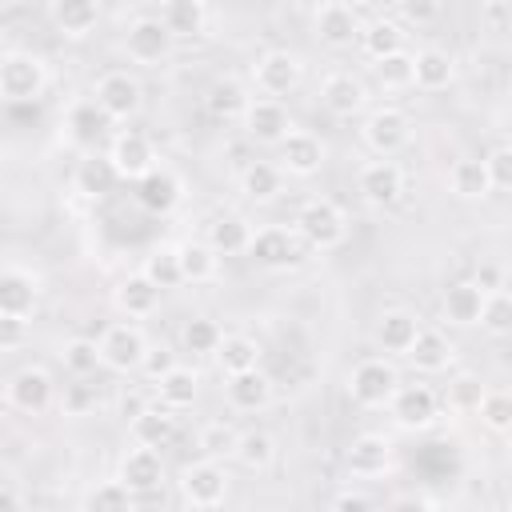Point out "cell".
Here are the masks:
<instances>
[{
  "mask_svg": "<svg viewBox=\"0 0 512 512\" xmlns=\"http://www.w3.org/2000/svg\"><path fill=\"white\" fill-rule=\"evenodd\" d=\"M292 228L300 232L304 248H312V252H332V248H340V244L348 240V212H344L336 200H328V196H312V200L300 204Z\"/></svg>",
  "mask_w": 512,
  "mask_h": 512,
  "instance_id": "obj_1",
  "label": "cell"
},
{
  "mask_svg": "<svg viewBox=\"0 0 512 512\" xmlns=\"http://www.w3.org/2000/svg\"><path fill=\"white\" fill-rule=\"evenodd\" d=\"M344 388L356 408H388V400L400 388V372H396L392 356H368V360L352 364Z\"/></svg>",
  "mask_w": 512,
  "mask_h": 512,
  "instance_id": "obj_2",
  "label": "cell"
},
{
  "mask_svg": "<svg viewBox=\"0 0 512 512\" xmlns=\"http://www.w3.org/2000/svg\"><path fill=\"white\" fill-rule=\"evenodd\" d=\"M44 88H48V64L36 52H24V48L4 52V60H0V96L8 104H32V100L44 96Z\"/></svg>",
  "mask_w": 512,
  "mask_h": 512,
  "instance_id": "obj_3",
  "label": "cell"
},
{
  "mask_svg": "<svg viewBox=\"0 0 512 512\" xmlns=\"http://www.w3.org/2000/svg\"><path fill=\"white\" fill-rule=\"evenodd\" d=\"M388 412L404 432H428L440 420V392L432 384H424V380L400 384L396 396L388 400Z\"/></svg>",
  "mask_w": 512,
  "mask_h": 512,
  "instance_id": "obj_4",
  "label": "cell"
},
{
  "mask_svg": "<svg viewBox=\"0 0 512 512\" xmlns=\"http://www.w3.org/2000/svg\"><path fill=\"white\" fill-rule=\"evenodd\" d=\"M4 400H8L12 412L40 416V412H48V404L56 400V384H52L48 368H40V364H24V368H16V372L8 376V384H4Z\"/></svg>",
  "mask_w": 512,
  "mask_h": 512,
  "instance_id": "obj_5",
  "label": "cell"
},
{
  "mask_svg": "<svg viewBox=\"0 0 512 512\" xmlns=\"http://www.w3.org/2000/svg\"><path fill=\"white\" fill-rule=\"evenodd\" d=\"M180 500L188 508H220L228 500V472L220 460L204 456L180 472Z\"/></svg>",
  "mask_w": 512,
  "mask_h": 512,
  "instance_id": "obj_6",
  "label": "cell"
},
{
  "mask_svg": "<svg viewBox=\"0 0 512 512\" xmlns=\"http://www.w3.org/2000/svg\"><path fill=\"white\" fill-rule=\"evenodd\" d=\"M172 44H176V36L168 32V24H164L160 16H140V20H132L128 32H124V52H128V60L140 64V68L164 64V60L172 56Z\"/></svg>",
  "mask_w": 512,
  "mask_h": 512,
  "instance_id": "obj_7",
  "label": "cell"
},
{
  "mask_svg": "<svg viewBox=\"0 0 512 512\" xmlns=\"http://www.w3.org/2000/svg\"><path fill=\"white\" fill-rule=\"evenodd\" d=\"M92 100L108 112L112 124H128V120L144 108V88H140V80H136L132 72L116 68V72H104V76L96 80Z\"/></svg>",
  "mask_w": 512,
  "mask_h": 512,
  "instance_id": "obj_8",
  "label": "cell"
},
{
  "mask_svg": "<svg viewBox=\"0 0 512 512\" xmlns=\"http://www.w3.org/2000/svg\"><path fill=\"white\" fill-rule=\"evenodd\" d=\"M300 232L296 228H284V224H264L256 228L252 236V248H248V260L256 268H268V272H284V268H296L300 264Z\"/></svg>",
  "mask_w": 512,
  "mask_h": 512,
  "instance_id": "obj_9",
  "label": "cell"
},
{
  "mask_svg": "<svg viewBox=\"0 0 512 512\" xmlns=\"http://www.w3.org/2000/svg\"><path fill=\"white\" fill-rule=\"evenodd\" d=\"M356 192L368 208H392L400 196H404V172L392 156H376V160H364L360 172H356Z\"/></svg>",
  "mask_w": 512,
  "mask_h": 512,
  "instance_id": "obj_10",
  "label": "cell"
},
{
  "mask_svg": "<svg viewBox=\"0 0 512 512\" xmlns=\"http://www.w3.org/2000/svg\"><path fill=\"white\" fill-rule=\"evenodd\" d=\"M252 80H256V92H260V96H276V100H284L288 92L300 88V80H304V64H300L296 52H288V48H272V52H264V56L252 64Z\"/></svg>",
  "mask_w": 512,
  "mask_h": 512,
  "instance_id": "obj_11",
  "label": "cell"
},
{
  "mask_svg": "<svg viewBox=\"0 0 512 512\" xmlns=\"http://www.w3.org/2000/svg\"><path fill=\"white\" fill-rule=\"evenodd\" d=\"M240 128H244L248 140H256V144H276V148H280L284 136H288L296 124H292L284 100H276V96H252L248 108H244V116H240Z\"/></svg>",
  "mask_w": 512,
  "mask_h": 512,
  "instance_id": "obj_12",
  "label": "cell"
},
{
  "mask_svg": "<svg viewBox=\"0 0 512 512\" xmlns=\"http://www.w3.org/2000/svg\"><path fill=\"white\" fill-rule=\"evenodd\" d=\"M312 28H316V40L324 48H336V52L360 44V36H364V24L348 0H324L312 16Z\"/></svg>",
  "mask_w": 512,
  "mask_h": 512,
  "instance_id": "obj_13",
  "label": "cell"
},
{
  "mask_svg": "<svg viewBox=\"0 0 512 512\" xmlns=\"http://www.w3.org/2000/svg\"><path fill=\"white\" fill-rule=\"evenodd\" d=\"M360 136H364V144H368L376 156H396V152L408 148V140H412V120H408V112L384 104V108H376V112L364 116Z\"/></svg>",
  "mask_w": 512,
  "mask_h": 512,
  "instance_id": "obj_14",
  "label": "cell"
},
{
  "mask_svg": "<svg viewBox=\"0 0 512 512\" xmlns=\"http://www.w3.org/2000/svg\"><path fill=\"white\" fill-rule=\"evenodd\" d=\"M108 156H112L116 172H120L124 180H132V184H136L140 176H148V172L160 164L152 136L140 132V128H120V132L112 136V144H108Z\"/></svg>",
  "mask_w": 512,
  "mask_h": 512,
  "instance_id": "obj_15",
  "label": "cell"
},
{
  "mask_svg": "<svg viewBox=\"0 0 512 512\" xmlns=\"http://www.w3.org/2000/svg\"><path fill=\"white\" fill-rule=\"evenodd\" d=\"M100 352H104V368L108 372H140L144 356H148V340L136 324H108L100 336Z\"/></svg>",
  "mask_w": 512,
  "mask_h": 512,
  "instance_id": "obj_16",
  "label": "cell"
},
{
  "mask_svg": "<svg viewBox=\"0 0 512 512\" xmlns=\"http://www.w3.org/2000/svg\"><path fill=\"white\" fill-rule=\"evenodd\" d=\"M420 316L416 312H408V308H384L380 316H376V324H372V340H376V348L384 352V356H408L412 352V344H416V336H420Z\"/></svg>",
  "mask_w": 512,
  "mask_h": 512,
  "instance_id": "obj_17",
  "label": "cell"
},
{
  "mask_svg": "<svg viewBox=\"0 0 512 512\" xmlns=\"http://www.w3.org/2000/svg\"><path fill=\"white\" fill-rule=\"evenodd\" d=\"M344 468L352 480H380L392 468V440L384 432H360L344 452Z\"/></svg>",
  "mask_w": 512,
  "mask_h": 512,
  "instance_id": "obj_18",
  "label": "cell"
},
{
  "mask_svg": "<svg viewBox=\"0 0 512 512\" xmlns=\"http://www.w3.org/2000/svg\"><path fill=\"white\" fill-rule=\"evenodd\" d=\"M180 200H184V180H180V172L168 168V164H156L148 176L136 180V204H140L144 212H152V216L176 212Z\"/></svg>",
  "mask_w": 512,
  "mask_h": 512,
  "instance_id": "obj_19",
  "label": "cell"
},
{
  "mask_svg": "<svg viewBox=\"0 0 512 512\" xmlns=\"http://www.w3.org/2000/svg\"><path fill=\"white\" fill-rule=\"evenodd\" d=\"M36 300H40V276L28 272L24 264H8L0 272V316L32 320Z\"/></svg>",
  "mask_w": 512,
  "mask_h": 512,
  "instance_id": "obj_20",
  "label": "cell"
},
{
  "mask_svg": "<svg viewBox=\"0 0 512 512\" xmlns=\"http://www.w3.org/2000/svg\"><path fill=\"white\" fill-rule=\"evenodd\" d=\"M324 156H328L324 140L316 132H308V128H292L284 136V144H280V168L288 176H300V180L316 176L324 168Z\"/></svg>",
  "mask_w": 512,
  "mask_h": 512,
  "instance_id": "obj_21",
  "label": "cell"
},
{
  "mask_svg": "<svg viewBox=\"0 0 512 512\" xmlns=\"http://www.w3.org/2000/svg\"><path fill=\"white\" fill-rule=\"evenodd\" d=\"M136 496H148L164 484V460H160V448L152 444H132L124 456H120V472H116Z\"/></svg>",
  "mask_w": 512,
  "mask_h": 512,
  "instance_id": "obj_22",
  "label": "cell"
},
{
  "mask_svg": "<svg viewBox=\"0 0 512 512\" xmlns=\"http://www.w3.org/2000/svg\"><path fill=\"white\" fill-rule=\"evenodd\" d=\"M484 300H488V292L476 280H452L440 296V316L452 328H476L484 316Z\"/></svg>",
  "mask_w": 512,
  "mask_h": 512,
  "instance_id": "obj_23",
  "label": "cell"
},
{
  "mask_svg": "<svg viewBox=\"0 0 512 512\" xmlns=\"http://www.w3.org/2000/svg\"><path fill=\"white\" fill-rule=\"evenodd\" d=\"M224 400L236 412H264L272 404V376H264L260 368L232 372L224 376Z\"/></svg>",
  "mask_w": 512,
  "mask_h": 512,
  "instance_id": "obj_24",
  "label": "cell"
},
{
  "mask_svg": "<svg viewBox=\"0 0 512 512\" xmlns=\"http://www.w3.org/2000/svg\"><path fill=\"white\" fill-rule=\"evenodd\" d=\"M160 284H152L144 272H132V276H124L120 284H116V292H112V304H116V312L120 316H128V320H148L156 308H160Z\"/></svg>",
  "mask_w": 512,
  "mask_h": 512,
  "instance_id": "obj_25",
  "label": "cell"
},
{
  "mask_svg": "<svg viewBox=\"0 0 512 512\" xmlns=\"http://www.w3.org/2000/svg\"><path fill=\"white\" fill-rule=\"evenodd\" d=\"M320 104H324L332 116L348 120V116L364 112V104H368V88H364L352 72H328L324 84H320Z\"/></svg>",
  "mask_w": 512,
  "mask_h": 512,
  "instance_id": "obj_26",
  "label": "cell"
},
{
  "mask_svg": "<svg viewBox=\"0 0 512 512\" xmlns=\"http://www.w3.org/2000/svg\"><path fill=\"white\" fill-rule=\"evenodd\" d=\"M252 236H256V228H252L240 212H220V216H212L208 228H204V240H208L220 256H248Z\"/></svg>",
  "mask_w": 512,
  "mask_h": 512,
  "instance_id": "obj_27",
  "label": "cell"
},
{
  "mask_svg": "<svg viewBox=\"0 0 512 512\" xmlns=\"http://www.w3.org/2000/svg\"><path fill=\"white\" fill-rule=\"evenodd\" d=\"M420 376H436V372H448V364L456 360V344L440 332V328H420L412 352L404 356Z\"/></svg>",
  "mask_w": 512,
  "mask_h": 512,
  "instance_id": "obj_28",
  "label": "cell"
},
{
  "mask_svg": "<svg viewBox=\"0 0 512 512\" xmlns=\"http://www.w3.org/2000/svg\"><path fill=\"white\" fill-rule=\"evenodd\" d=\"M128 432H132V444H152V448H164L172 436H176V412L168 408V404H140L136 412H132V424H128Z\"/></svg>",
  "mask_w": 512,
  "mask_h": 512,
  "instance_id": "obj_29",
  "label": "cell"
},
{
  "mask_svg": "<svg viewBox=\"0 0 512 512\" xmlns=\"http://www.w3.org/2000/svg\"><path fill=\"white\" fill-rule=\"evenodd\" d=\"M48 16L60 36L84 40L100 24V0H48Z\"/></svg>",
  "mask_w": 512,
  "mask_h": 512,
  "instance_id": "obj_30",
  "label": "cell"
},
{
  "mask_svg": "<svg viewBox=\"0 0 512 512\" xmlns=\"http://www.w3.org/2000/svg\"><path fill=\"white\" fill-rule=\"evenodd\" d=\"M448 192L456 200H484L492 196V176L480 156H460L448 164Z\"/></svg>",
  "mask_w": 512,
  "mask_h": 512,
  "instance_id": "obj_31",
  "label": "cell"
},
{
  "mask_svg": "<svg viewBox=\"0 0 512 512\" xmlns=\"http://www.w3.org/2000/svg\"><path fill=\"white\" fill-rule=\"evenodd\" d=\"M120 180H124V176L116 172V164H112V156H108V152H104V156H84V160L76 164V176H72L76 192H80V196H88V200L108 196Z\"/></svg>",
  "mask_w": 512,
  "mask_h": 512,
  "instance_id": "obj_32",
  "label": "cell"
},
{
  "mask_svg": "<svg viewBox=\"0 0 512 512\" xmlns=\"http://www.w3.org/2000/svg\"><path fill=\"white\" fill-rule=\"evenodd\" d=\"M284 168L272 164V160H252L244 172H240V192L252 200V204H272L280 192H284Z\"/></svg>",
  "mask_w": 512,
  "mask_h": 512,
  "instance_id": "obj_33",
  "label": "cell"
},
{
  "mask_svg": "<svg viewBox=\"0 0 512 512\" xmlns=\"http://www.w3.org/2000/svg\"><path fill=\"white\" fill-rule=\"evenodd\" d=\"M160 20L168 24V32L176 40H196L208 28V8H204V0H164Z\"/></svg>",
  "mask_w": 512,
  "mask_h": 512,
  "instance_id": "obj_34",
  "label": "cell"
},
{
  "mask_svg": "<svg viewBox=\"0 0 512 512\" xmlns=\"http://www.w3.org/2000/svg\"><path fill=\"white\" fill-rule=\"evenodd\" d=\"M456 80V60L444 48H420L416 52V84L420 92H444Z\"/></svg>",
  "mask_w": 512,
  "mask_h": 512,
  "instance_id": "obj_35",
  "label": "cell"
},
{
  "mask_svg": "<svg viewBox=\"0 0 512 512\" xmlns=\"http://www.w3.org/2000/svg\"><path fill=\"white\" fill-rule=\"evenodd\" d=\"M248 88L236 80V76H220V80H212L208 84V92H204V108L216 116V120H240L244 116V108H248Z\"/></svg>",
  "mask_w": 512,
  "mask_h": 512,
  "instance_id": "obj_36",
  "label": "cell"
},
{
  "mask_svg": "<svg viewBox=\"0 0 512 512\" xmlns=\"http://www.w3.org/2000/svg\"><path fill=\"white\" fill-rule=\"evenodd\" d=\"M180 248V268H184V284H212L220 272V252L208 240H184Z\"/></svg>",
  "mask_w": 512,
  "mask_h": 512,
  "instance_id": "obj_37",
  "label": "cell"
},
{
  "mask_svg": "<svg viewBox=\"0 0 512 512\" xmlns=\"http://www.w3.org/2000/svg\"><path fill=\"white\" fill-rule=\"evenodd\" d=\"M196 396H200V376H196L192 368H184V364H176L168 376H160V380H156V400H160V404H168L172 412L192 408V404H196Z\"/></svg>",
  "mask_w": 512,
  "mask_h": 512,
  "instance_id": "obj_38",
  "label": "cell"
},
{
  "mask_svg": "<svg viewBox=\"0 0 512 512\" xmlns=\"http://www.w3.org/2000/svg\"><path fill=\"white\" fill-rule=\"evenodd\" d=\"M404 40H408L404 24H400V20H388V16H380V20L364 24L360 48L368 52V60H384V56H392V52H404Z\"/></svg>",
  "mask_w": 512,
  "mask_h": 512,
  "instance_id": "obj_39",
  "label": "cell"
},
{
  "mask_svg": "<svg viewBox=\"0 0 512 512\" xmlns=\"http://www.w3.org/2000/svg\"><path fill=\"white\" fill-rule=\"evenodd\" d=\"M216 364H220L224 376L248 372V368L260 364V344H256L252 336H244V332H224V340H220V348H216Z\"/></svg>",
  "mask_w": 512,
  "mask_h": 512,
  "instance_id": "obj_40",
  "label": "cell"
},
{
  "mask_svg": "<svg viewBox=\"0 0 512 512\" xmlns=\"http://www.w3.org/2000/svg\"><path fill=\"white\" fill-rule=\"evenodd\" d=\"M232 460L244 468V472H268L272 464H276V440L268 436V432H260V428H252V432H240V444H236V452H232Z\"/></svg>",
  "mask_w": 512,
  "mask_h": 512,
  "instance_id": "obj_41",
  "label": "cell"
},
{
  "mask_svg": "<svg viewBox=\"0 0 512 512\" xmlns=\"http://www.w3.org/2000/svg\"><path fill=\"white\" fill-rule=\"evenodd\" d=\"M136 504V492L116 476V480H100V484H92L84 496H80V508L84 512H124V508H132Z\"/></svg>",
  "mask_w": 512,
  "mask_h": 512,
  "instance_id": "obj_42",
  "label": "cell"
},
{
  "mask_svg": "<svg viewBox=\"0 0 512 512\" xmlns=\"http://www.w3.org/2000/svg\"><path fill=\"white\" fill-rule=\"evenodd\" d=\"M60 364L68 376H92L96 368H104V352H100V340H88V336H72L64 340L60 348Z\"/></svg>",
  "mask_w": 512,
  "mask_h": 512,
  "instance_id": "obj_43",
  "label": "cell"
},
{
  "mask_svg": "<svg viewBox=\"0 0 512 512\" xmlns=\"http://www.w3.org/2000/svg\"><path fill=\"white\" fill-rule=\"evenodd\" d=\"M108 124H112V120H108V112H104L96 100H76V104L68 108V128H72V136H76L80 144H96Z\"/></svg>",
  "mask_w": 512,
  "mask_h": 512,
  "instance_id": "obj_44",
  "label": "cell"
},
{
  "mask_svg": "<svg viewBox=\"0 0 512 512\" xmlns=\"http://www.w3.org/2000/svg\"><path fill=\"white\" fill-rule=\"evenodd\" d=\"M180 340H184V352H192V356H216V348L224 340V328L212 316H192L180 328Z\"/></svg>",
  "mask_w": 512,
  "mask_h": 512,
  "instance_id": "obj_45",
  "label": "cell"
},
{
  "mask_svg": "<svg viewBox=\"0 0 512 512\" xmlns=\"http://www.w3.org/2000/svg\"><path fill=\"white\" fill-rule=\"evenodd\" d=\"M376 80L380 88L388 92H400V88H412L416 84V52H392L384 60H376Z\"/></svg>",
  "mask_w": 512,
  "mask_h": 512,
  "instance_id": "obj_46",
  "label": "cell"
},
{
  "mask_svg": "<svg viewBox=\"0 0 512 512\" xmlns=\"http://www.w3.org/2000/svg\"><path fill=\"white\" fill-rule=\"evenodd\" d=\"M152 284L160 288H180L184 284V268H180V248H152L144 256V268H140Z\"/></svg>",
  "mask_w": 512,
  "mask_h": 512,
  "instance_id": "obj_47",
  "label": "cell"
},
{
  "mask_svg": "<svg viewBox=\"0 0 512 512\" xmlns=\"http://www.w3.org/2000/svg\"><path fill=\"white\" fill-rule=\"evenodd\" d=\"M236 444H240V432L232 424H224V420H208L200 428V436H196V448L204 456H212V460H228L236 452Z\"/></svg>",
  "mask_w": 512,
  "mask_h": 512,
  "instance_id": "obj_48",
  "label": "cell"
},
{
  "mask_svg": "<svg viewBox=\"0 0 512 512\" xmlns=\"http://www.w3.org/2000/svg\"><path fill=\"white\" fill-rule=\"evenodd\" d=\"M100 408V392L92 384H84V376H72V384H64L60 392V412L80 420V416H92Z\"/></svg>",
  "mask_w": 512,
  "mask_h": 512,
  "instance_id": "obj_49",
  "label": "cell"
},
{
  "mask_svg": "<svg viewBox=\"0 0 512 512\" xmlns=\"http://www.w3.org/2000/svg\"><path fill=\"white\" fill-rule=\"evenodd\" d=\"M480 328H484L488 336H512V292H504V288L488 292Z\"/></svg>",
  "mask_w": 512,
  "mask_h": 512,
  "instance_id": "obj_50",
  "label": "cell"
},
{
  "mask_svg": "<svg viewBox=\"0 0 512 512\" xmlns=\"http://www.w3.org/2000/svg\"><path fill=\"white\" fill-rule=\"evenodd\" d=\"M476 416H480L492 432H512V392H500V388L484 392Z\"/></svg>",
  "mask_w": 512,
  "mask_h": 512,
  "instance_id": "obj_51",
  "label": "cell"
},
{
  "mask_svg": "<svg viewBox=\"0 0 512 512\" xmlns=\"http://www.w3.org/2000/svg\"><path fill=\"white\" fill-rule=\"evenodd\" d=\"M480 396H484L480 380H476V376H460L456 384H448L444 404H448L452 412H476V408H480Z\"/></svg>",
  "mask_w": 512,
  "mask_h": 512,
  "instance_id": "obj_52",
  "label": "cell"
},
{
  "mask_svg": "<svg viewBox=\"0 0 512 512\" xmlns=\"http://www.w3.org/2000/svg\"><path fill=\"white\" fill-rule=\"evenodd\" d=\"M488 176H492V192H512V144H500L484 156Z\"/></svg>",
  "mask_w": 512,
  "mask_h": 512,
  "instance_id": "obj_53",
  "label": "cell"
},
{
  "mask_svg": "<svg viewBox=\"0 0 512 512\" xmlns=\"http://www.w3.org/2000/svg\"><path fill=\"white\" fill-rule=\"evenodd\" d=\"M176 364H180V360H176V352H172L168 344H148V356H144L140 372H144V376L156 384V380H160V376H168Z\"/></svg>",
  "mask_w": 512,
  "mask_h": 512,
  "instance_id": "obj_54",
  "label": "cell"
},
{
  "mask_svg": "<svg viewBox=\"0 0 512 512\" xmlns=\"http://www.w3.org/2000/svg\"><path fill=\"white\" fill-rule=\"evenodd\" d=\"M440 8H444L440 0H400V20L424 28V24L440 20Z\"/></svg>",
  "mask_w": 512,
  "mask_h": 512,
  "instance_id": "obj_55",
  "label": "cell"
},
{
  "mask_svg": "<svg viewBox=\"0 0 512 512\" xmlns=\"http://www.w3.org/2000/svg\"><path fill=\"white\" fill-rule=\"evenodd\" d=\"M24 328H28V320L0 316V348H4V352H16V348H20V340H24Z\"/></svg>",
  "mask_w": 512,
  "mask_h": 512,
  "instance_id": "obj_56",
  "label": "cell"
},
{
  "mask_svg": "<svg viewBox=\"0 0 512 512\" xmlns=\"http://www.w3.org/2000/svg\"><path fill=\"white\" fill-rule=\"evenodd\" d=\"M332 508H340V512H364V508H372V496L360 492V488H340L332 496Z\"/></svg>",
  "mask_w": 512,
  "mask_h": 512,
  "instance_id": "obj_57",
  "label": "cell"
},
{
  "mask_svg": "<svg viewBox=\"0 0 512 512\" xmlns=\"http://www.w3.org/2000/svg\"><path fill=\"white\" fill-rule=\"evenodd\" d=\"M0 508H24V496H20V480L12 472L0 476Z\"/></svg>",
  "mask_w": 512,
  "mask_h": 512,
  "instance_id": "obj_58",
  "label": "cell"
},
{
  "mask_svg": "<svg viewBox=\"0 0 512 512\" xmlns=\"http://www.w3.org/2000/svg\"><path fill=\"white\" fill-rule=\"evenodd\" d=\"M476 284H480L484 292H496V288H504V284H500V272H496L492 264H484V268L476 272Z\"/></svg>",
  "mask_w": 512,
  "mask_h": 512,
  "instance_id": "obj_59",
  "label": "cell"
},
{
  "mask_svg": "<svg viewBox=\"0 0 512 512\" xmlns=\"http://www.w3.org/2000/svg\"><path fill=\"white\" fill-rule=\"evenodd\" d=\"M396 504H408V508H428L432 500H428V496H400Z\"/></svg>",
  "mask_w": 512,
  "mask_h": 512,
  "instance_id": "obj_60",
  "label": "cell"
},
{
  "mask_svg": "<svg viewBox=\"0 0 512 512\" xmlns=\"http://www.w3.org/2000/svg\"><path fill=\"white\" fill-rule=\"evenodd\" d=\"M504 12H508V20H512V0H504Z\"/></svg>",
  "mask_w": 512,
  "mask_h": 512,
  "instance_id": "obj_61",
  "label": "cell"
},
{
  "mask_svg": "<svg viewBox=\"0 0 512 512\" xmlns=\"http://www.w3.org/2000/svg\"><path fill=\"white\" fill-rule=\"evenodd\" d=\"M508 280H512V264H508Z\"/></svg>",
  "mask_w": 512,
  "mask_h": 512,
  "instance_id": "obj_62",
  "label": "cell"
},
{
  "mask_svg": "<svg viewBox=\"0 0 512 512\" xmlns=\"http://www.w3.org/2000/svg\"><path fill=\"white\" fill-rule=\"evenodd\" d=\"M160 4H164V0H160Z\"/></svg>",
  "mask_w": 512,
  "mask_h": 512,
  "instance_id": "obj_63",
  "label": "cell"
}]
</instances>
